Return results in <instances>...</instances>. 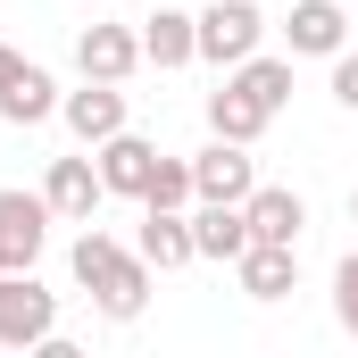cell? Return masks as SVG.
I'll use <instances>...</instances> for the list:
<instances>
[{
	"label": "cell",
	"mask_w": 358,
	"mask_h": 358,
	"mask_svg": "<svg viewBox=\"0 0 358 358\" xmlns=\"http://www.w3.org/2000/svg\"><path fill=\"white\" fill-rule=\"evenodd\" d=\"M59 117H67V134H76L84 150H100L108 134H125V92L100 84V76H84L76 92H59Z\"/></svg>",
	"instance_id": "52a82bcc"
},
{
	"label": "cell",
	"mask_w": 358,
	"mask_h": 358,
	"mask_svg": "<svg viewBox=\"0 0 358 358\" xmlns=\"http://www.w3.org/2000/svg\"><path fill=\"white\" fill-rule=\"evenodd\" d=\"M325 67H334V100H342V108L358 117V50H334Z\"/></svg>",
	"instance_id": "44dd1931"
},
{
	"label": "cell",
	"mask_w": 358,
	"mask_h": 358,
	"mask_svg": "<svg viewBox=\"0 0 358 358\" xmlns=\"http://www.w3.org/2000/svg\"><path fill=\"white\" fill-rule=\"evenodd\" d=\"M334 317H342V334H358V250L334 267Z\"/></svg>",
	"instance_id": "ffe728a7"
},
{
	"label": "cell",
	"mask_w": 358,
	"mask_h": 358,
	"mask_svg": "<svg viewBox=\"0 0 358 358\" xmlns=\"http://www.w3.org/2000/svg\"><path fill=\"white\" fill-rule=\"evenodd\" d=\"M42 200H50V217L59 225H92V208L108 200V183H100V159L76 150V159H50V176H42Z\"/></svg>",
	"instance_id": "8992f818"
},
{
	"label": "cell",
	"mask_w": 358,
	"mask_h": 358,
	"mask_svg": "<svg viewBox=\"0 0 358 358\" xmlns=\"http://www.w3.org/2000/svg\"><path fill=\"white\" fill-rule=\"evenodd\" d=\"M17 67H25V50H8V42H0V84H8Z\"/></svg>",
	"instance_id": "7402d4cb"
},
{
	"label": "cell",
	"mask_w": 358,
	"mask_h": 358,
	"mask_svg": "<svg viewBox=\"0 0 358 358\" xmlns=\"http://www.w3.org/2000/svg\"><path fill=\"white\" fill-rule=\"evenodd\" d=\"M192 250L217 259V267H234L250 250V208L242 200H192Z\"/></svg>",
	"instance_id": "9c48e42d"
},
{
	"label": "cell",
	"mask_w": 358,
	"mask_h": 358,
	"mask_svg": "<svg viewBox=\"0 0 358 358\" xmlns=\"http://www.w3.org/2000/svg\"><path fill=\"white\" fill-rule=\"evenodd\" d=\"M67 267H76V283L92 292V308H100L108 325H134V317L150 308V259H142V250H125V242H117V234H100V225L76 234Z\"/></svg>",
	"instance_id": "6da1fadb"
},
{
	"label": "cell",
	"mask_w": 358,
	"mask_h": 358,
	"mask_svg": "<svg viewBox=\"0 0 358 358\" xmlns=\"http://www.w3.org/2000/svg\"><path fill=\"white\" fill-rule=\"evenodd\" d=\"M200 59V17L176 8V0H159L150 17H142V67H159V76H176Z\"/></svg>",
	"instance_id": "ba28073f"
},
{
	"label": "cell",
	"mask_w": 358,
	"mask_h": 358,
	"mask_svg": "<svg viewBox=\"0 0 358 358\" xmlns=\"http://www.w3.org/2000/svg\"><path fill=\"white\" fill-rule=\"evenodd\" d=\"M267 125H275V117L242 84H217V92H208V134H225V142H259Z\"/></svg>",
	"instance_id": "ac0fdd59"
},
{
	"label": "cell",
	"mask_w": 358,
	"mask_h": 358,
	"mask_svg": "<svg viewBox=\"0 0 358 358\" xmlns=\"http://www.w3.org/2000/svg\"><path fill=\"white\" fill-rule=\"evenodd\" d=\"M234 283H242L250 300H283V292H300V242H250V250L234 259Z\"/></svg>",
	"instance_id": "7c38bea8"
},
{
	"label": "cell",
	"mask_w": 358,
	"mask_h": 358,
	"mask_svg": "<svg viewBox=\"0 0 358 358\" xmlns=\"http://www.w3.org/2000/svg\"><path fill=\"white\" fill-rule=\"evenodd\" d=\"M50 200L42 192H17V183H0V267H34L42 259V242H50Z\"/></svg>",
	"instance_id": "277c9868"
},
{
	"label": "cell",
	"mask_w": 358,
	"mask_h": 358,
	"mask_svg": "<svg viewBox=\"0 0 358 358\" xmlns=\"http://www.w3.org/2000/svg\"><path fill=\"white\" fill-rule=\"evenodd\" d=\"M225 84H242L267 117H283V100H292V59H275V50H250L242 67H225Z\"/></svg>",
	"instance_id": "e0dca14e"
},
{
	"label": "cell",
	"mask_w": 358,
	"mask_h": 358,
	"mask_svg": "<svg viewBox=\"0 0 358 358\" xmlns=\"http://www.w3.org/2000/svg\"><path fill=\"white\" fill-rule=\"evenodd\" d=\"M259 42H267L259 0H208V8H200V59H208V67H242Z\"/></svg>",
	"instance_id": "3957f363"
},
{
	"label": "cell",
	"mask_w": 358,
	"mask_h": 358,
	"mask_svg": "<svg viewBox=\"0 0 358 358\" xmlns=\"http://www.w3.org/2000/svg\"><path fill=\"white\" fill-rule=\"evenodd\" d=\"M92 159H100V183H108L117 200H142V192H150V176H159V142H142L134 125H125V134H108Z\"/></svg>",
	"instance_id": "30bf717a"
},
{
	"label": "cell",
	"mask_w": 358,
	"mask_h": 358,
	"mask_svg": "<svg viewBox=\"0 0 358 358\" xmlns=\"http://www.w3.org/2000/svg\"><path fill=\"white\" fill-rule=\"evenodd\" d=\"M59 117V84H50V67H17L8 84H0V125H50Z\"/></svg>",
	"instance_id": "2e32d148"
},
{
	"label": "cell",
	"mask_w": 358,
	"mask_h": 358,
	"mask_svg": "<svg viewBox=\"0 0 358 358\" xmlns=\"http://www.w3.org/2000/svg\"><path fill=\"white\" fill-rule=\"evenodd\" d=\"M134 250H142L159 275L192 267V259H200V250H192V208H142V234H134Z\"/></svg>",
	"instance_id": "5bb4252c"
},
{
	"label": "cell",
	"mask_w": 358,
	"mask_h": 358,
	"mask_svg": "<svg viewBox=\"0 0 358 358\" xmlns=\"http://www.w3.org/2000/svg\"><path fill=\"white\" fill-rule=\"evenodd\" d=\"M242 208H250V242H300V225H308V200L292 183H259Z\"/></svg>",
	"instance_id": "9a60e30c"
},
{
	"label": "cell",
	"mask_w": 358,
	"mask_h": 358,
	"mask_svg": "<svg viewBox=\"0 0 358 358\" xmlns=\"http://www.w3.org/2000/svg\"><path fill=\"white\" fill-rule=\"evenodd\" d=\"M350 225H358V192H350Z\"/></svg>",
	"instance_id": "603a6c76"
},
{
	"label": "cell",
	"mask_w": 358,
	"mask_h": 358,
	"mask_svg": "<svg viewBox=\"0 0 358 358\" xmlns=\"http://www.w3.org/2000/svg\"><path fill=\"white\" fill-rule=\"evenodd\" d=\"M76 67L100 76V84H125V76L142 67V34H134V25H84V34H76Z\"/></svg>",
	"instance_id": "4fadbf2b"
},
{
	"label": "cell",
	"mask_w": 358,
	"mask_h": 358,
	"mask_svg": "<svg viewBox=\"0 0 358 358\" xmlns=\"http://www.w3.org/2000/svg\"><path fill=\"white\" fill-rule=\"evenodd\" d=\"M200 192H192V159H167L159 150V176H150V192H142V208H192Z\"/></svg>",
	"instance_id": "d6986e66"
},
{
	"label": "cell",
	"mask_w": 358,
	"mask_h": 358,
	"mask_svg": "<svg viewBox=\"0 0 358 358\" xmlns=\"http://www.w3.org/2000/svg\"><path fill=\"white\" fill-rule=\"evenodd\" d=\"M59 334V292L34 267H0V350H42Z\"/></svg>",
	"instance_id": "7a4b0ae2"
},
{
	"label": "cell",
	"mask_w": 358,
	"mask_h": 358,
	"mask_svg": "<svg viewBox=\"0 0 358 358\" xmlns=\"http://www.w3.org/2000/svg\"><path fill=\"white\" fill-rule=\"evenodd\" d=\"M283 42H292V59H334V50H350L342 0H292V17H283Z\"/></svg>",
	"instance_id": "8fae6325"
},
{
	"label": "cell",
	"mask_w": 358,
	"mask_h": 358,
	"mask_svg": "<svg viewBox=\"0 0 358 358\" xmlns=\"http://www.w3.org/2000/svg\"><path fill=\"white\" fill-rule=\"evenodd\" d=\"M192 192H200V200H250V192H259V159H250V142L208 134V150H192Z\"/></svg>",
	"instance_id": "5b68a950"
}]
</instances>
